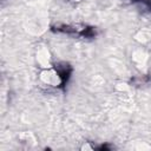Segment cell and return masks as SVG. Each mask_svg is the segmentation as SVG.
Returning <instances> with one entry per match:
<instances>
[{
    "label": "cell",
    "mask_w": 151,
    "mask_h": 151,
    "mask_svg": "<svg viewBox=\"0 0 151 151\" xmlns=\"http://www.w3.org/2000/svg\"><path fill=\"white\" fill-rule=\"evenodd\" d=\"M133 1H142V2H144L146 6H149L151 8V0H133Z\"/></svg>",
    "instance_id": "cell-3"
},
{
    "label": "cell",
    "mask_w": 151,
    "mask_h": 151,
    "mask_svg": "<svg viewBox=\"0 0 151 151\" xmlns=\"http://www.w3.org/2000/svg\"><path fill=\"white\" fill-rule=\"evenodd\" d=\"M55 70L61 80V86H65V84L67 83V80L71 76V72H72L71 66L65 63H59V64H55Z\"/></svg>",
    "instance_id": "cell-1"
},
{
    "label": "cell",
    "mask_w": 151,
    "mask_h": 151,
    "mask_svg": "<svg viewBox=\"0 0 151 151\" xmlns=\"http://www.w3.org/2000/svg\"><path fill=\"white\" fill-rule=\"evenodd\" d=\"M99 149H100V150H109V147H107L106 145H101Z\"/></svg>",
    "instance_id": "cell-4"
},
{
    "label": "cell",
    "mask_w": 151,
    "mask_h": 151,
    "mask_svg": "<svg viewBox=\"0 0 151 151\" xmlns=\"http://www.w3.org/2000/svg\"><path fill=\"white\" fill-rule=\"evenodd\" d=\"M80 35L84 38H93L96 35V31L93 29V27H84Z\"/></svg>",
    "instance_id": "cell-2"
}]
</instances>
